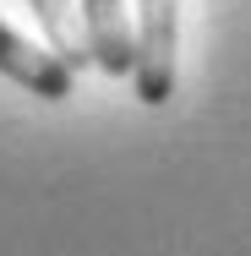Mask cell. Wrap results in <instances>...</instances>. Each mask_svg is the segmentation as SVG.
<instances>
[{"instance_id": "1", "label": "cell", "mask_w": 251, "mask_h": 256, "mask_svg": "<svg viewBox=\"0 0 251 256\" xmlns=\"http://www.w3.org/2000/svg\"><path fill=\"white\" fill-rule=\"evenodd\" d=\"M175 54H180V0H137V98L158 109L175 93Z\"/></svg>"}, {"instance_id": "4", "label": "cell", "mask_w": 251, "mask_h": 256, "mask_svg": "<svg viewBox=\"0 0 251 256\" xmlns=\"http://www.w3.org/2000/svg\"><path fill=\"white\" fill-rule=\"evenodd\" d=\"M33 11H39V28H44V38H50V50L60 54L71 71L93 66V54H88V33H82V22L71 16V0H33Z\"/></svg>"}, {"instance_id": "3", "label": "cell", "mask_w": 251, "mask_h": 256, "mask_svg": "<svg viewBox=\"0 0 251 256\" xmlns=\"http://www.w3.org/2000/svg\"><path fill=\"white\" fill-rule=\"evenodd\" d=\"M82 33H88V54L104 76H131L137 28L126 16V0H82Z\"/></svg>"}, {"instance_id": "2", "label": "cell", "mask_w": 251, "mask_h": 256, "mask_svg": "<svg viewBox=\"0 0 251 256\" xmlns=\"http://www.w3.org/2000/svg\"><path fill=\"white\" fill-rule=\"evenodd\" d=\"M0 76L22 82L33 98L60 104V98H71V76H77V71H71V66H66L55 50L28 44L17 28H6V22H0Z\"/></svg>"}]
</instances>
